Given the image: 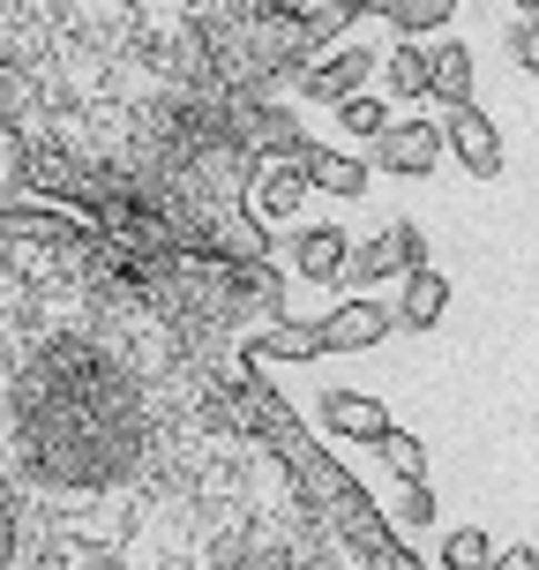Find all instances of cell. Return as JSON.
Wrapping results in <instances>:
<instances>
[{"label": "cell", "mask_w": 539, "mask_h": 570, "mask_svg": "<svg viewBox=\"0 0 539 570\" xmlns=\"http://www.w3.org/2000/svg\"><path fill=\"white\" fill-rule=\"evenodd\" d=\"M150 413L142 383L128 375L113 345L60 331L30 353L8 383V443L38 488L53 495H98L136 473Z\"/></svg>", "instance_id": "cell-1"}, {"label": "cell", "mask_w": 539, "mask_h": 570, "mask_svg": "<svg viewBox=\"0 0 539 570\" xmlns=\"http://www.w3.org/2000/svg\"><path fill=\"white\" fill-rule=\"evenodd\" d=\"M517 8H525V16H532V8H539V0H517Z\"/></svg>", "instance_id": "cell-15"}, {"label": "cell", "mask_w": 539, "mask_h": 570, "mask_svg": "<svg viewBox=\"0 0 539 570\" xmlns=\"http://www.w3.org/2000/svg\"><path fill=\"white\" fill-rule=\"evenodd\" d=\"M322 413H330V428H345V435H360V443H390V435H398V428H390V413H382V405L375 399H322Z\"/></svg>", "instance_id": "cell-4"}, {"label": "cell", "mask_w": 539, "mask_h": 570, "mask_svg": "<svg viewBox=\"0 0 539 570\" xmlns=\"http://www.w3.org/2000/svg\"><path fill=\"white\" fill-rule=\"evenodd\" d=\"M420 263H427L420 233H412V226H390V233H382V240L368 248V256H360V285L382 278V271H420Z\"/></svg>", "instance_id": "cell-3"}, {"label": "cell", "mask_w": 539, "mask_h": 570, "mask_svg": "<svg viewBox=\"0 0 539 570\" xmlns=\"http://www.w3.org/2000/svg\"><path fill=\"white\" fill-rule=\"evenodd\" d=\"M435 90H442L450 106H465V90H472V53H465V46H442V53H435Z\"/></svg>", "instance_id": "cell-7"}, {"label": "cell", "mask_w": 539, "mask_h": 570, "mask_svg": "<svg viewBox=\"0 0 539 570\" xmlns=\"http://www.w3.org/2000/svg\"><path fill=\"white\" fill-rule=\"evenodd\" d=\"M450 136H457V158H465V166L480 173V180H495V173H502V142H495V128H487V114H472V106H457Z\"/></svg>", "instance_id": "cell-2"}, {"label": "cell", "mask_w": 539, "mask_h": 570, "mask_svg": "<svg viewBox=\"0 0 539 570\" xmlns=\"http://www.w3.org/2000/svg\"><path fill=\"white\" fill-rule=\"evenodd\" d=\"M390 166H405V173H427V166H435V136H427V128L398 136V142H390Z\"/></svg>", "instance_id": "cell-8"}, {"label": "cell", "mask_w": 539, "mask_h": 570, "mask_svg": "<svg viewBox=\"0 0 539 570\" xmlns=\"http://www.w3.org/2000/svg\"><path fill=\"white\" fill-rule=\"evenodd\" d=\"M390 331V315L382 308H345L338 323H322L315 338H300V345H368V338H382Z\"/></svg>", "instance_id": "cell-6"}, {"label": "cell", "mask_w": 539, "mask_h": 570, "mask_svg": "<svg viewBox=\"0 0 539 570\" xmlns=\"http://www.w3.org/2000/svg\"><path fill=\"white\" fill-rule=\"evenodd\" d=\"M382 451H390V465H398V473H405V481H412V488L427 481V451H420V443H412V435H390Z\"/></svg>", "instance_id": "cell-10"}, {"label": "cell", "mask_w": 539, "mask_h": 570, "mask_svg": "<svg viewBox=\"0 0 539 570\" xmlns=\"http://www.w3.org/2000/svg\"><path fill=\"white\" fill-rule=\"evenodd\" d=\"M16 541H23V518H16V488L0 481V570H16Z\"/></svg>", "instance_id": "cell-9"}, {"label": "cell", "mask_w": 539, "mask_h": 570, "mask_svg": "<svg viewBox=\"0 0 539 570\" xmlns=\"http://www.w3.org/2000/svg\"><path fill=\"white\" fill-rule=\"evenodd\" d=\"M450 570H487V533H457L450 541Z\"/></svg>", "instance_id": "cell-11"}, {"label": "cell", "mask_w": 539, "mask_h": 570, "mask_svg": "<svg viewBox=\"0 0 539 570\" xmlns=\"http://www.w3.org/2000/svg\"><path fill=\"white\" fill-rule=\"evenodd\" d=\"M487 570H539V556H532V548H510L502 563H487Z\"/></svg>", "instance_id": "cell-14"}, {"label": "cell", "mask_w": 539, "mask_h": 570, "mask_svg": "<svg viewBox=\"0 0 539 570\" xmlns=\"http://www.w3.org/2000/svg\"><path fill=\"white\" fill-rule=\"evenodd\" d=\"M517 53H525V68H539V23L517 30Z\"/></svg>", "instance_id": "cell-13"}, {"label": "cell", "mask_w": 539, "mask_h": 570, "mask_svg": "<svg viewBox=\"0 0 539 570\" xmlns=\"http://www.w3.org/2000/svg\"><path fill=\"white\" fill-rule=\"evenodd\" d=\"M308 271H315V278L338 271V233H308Z\"/></svg>", "instance_id": "cell-12"}, {"label": "cell", "mask_w": 539, "mask_h": 570, "mask_svg": "<svg viewBox=\"0 0 539 570\" xmlns=\"http://www.w3.org/2000/svg\"><path fill=\"white\" fill-rule=\"evenodd\" d=\"M442 301H450V285H442V271H412V278H405V323H412V331H427V323H442Z\"/></svg>", "instance_id": "cell-5"}]
</instances>
